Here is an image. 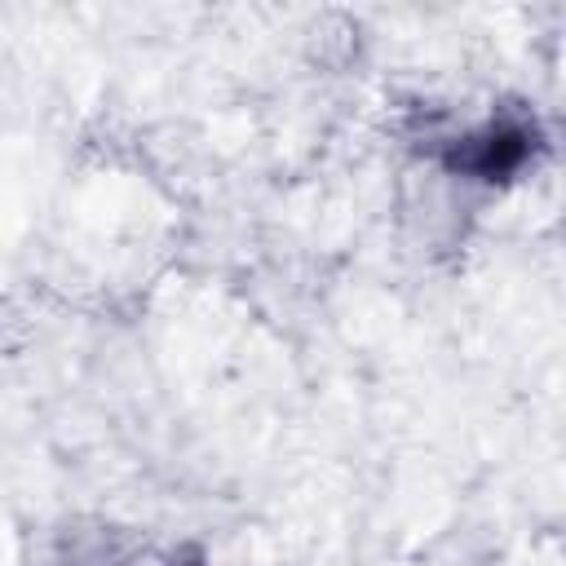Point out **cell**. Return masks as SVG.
<instances>
[{
  "label": "cell",
  "mask_w": 566,
  "mask_h": 566,
  "mask_svg": "<svg viewBox=\"0 0 566 566\" xmlns=\"http://www.w3.org/2000/svg\"><path fill=\"white\" fill-rule=\"evenodd\" d=\"M526 155H531V128L500 119V124H486L482 133L464 137L447 155V164L464 177H478V181H504L526 164Z\"/></svg>",
  "instance_id": "1"
}]
</instances>
